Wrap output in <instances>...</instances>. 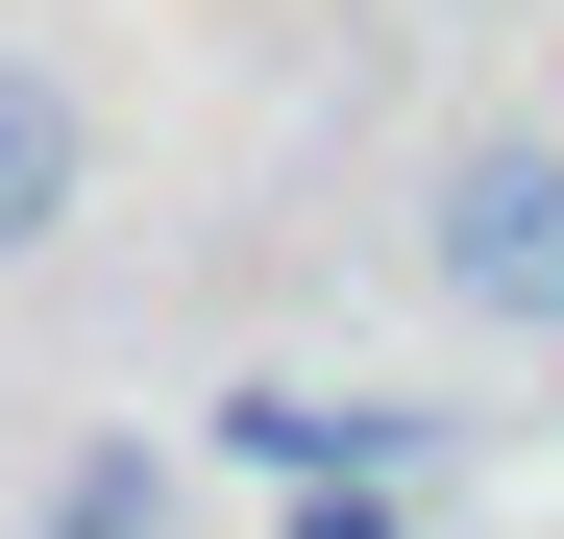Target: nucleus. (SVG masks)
I'll list each match as a JSON object with an SVG mask.
<instances>
[{
    "label": "nucleus",
    "mask_w": 564,
    "mask_h": 539,
    "mask_svg": "<svg viewBox=\"0 0 564 539\" xmlns=\"http://www.w3.org/2000/svg\"><path fill=\"white\" fill-rule=\"evenodd\" d=\"M442 319H491V343H564V123H491V147H442Z\"/></svg>",
    "instance_id": "obj_1"
},
{
    "label": "nucleus",
    "mask_w": 564,
    "mask_h": 539,
    "mask_svg": "<svg viewBox=\"0 0 564 539\" xmlns=\"http://www.w3.org/2000/svg\"><path fill=\"white\" fill-rule=\"evenodd\" d=\"M197 441H221V466H270V491H295V466H393V491H417L466 417H442V393H295V369H246Z\"/></svg>",
    "instance_id": "obj_2"
},
{
    "label": "nucleus",
    "mask_w": 564,
    "mask_h": 539,
    "mask_svg": "<svg viewBox=\"0 0 564 539\" xmlns=\"http://www.w3.org/2000/svg\"><path fill=\"white\" fill-rule=\"evenodd\" d=\"M74 221H99V99H74V74L0 25V270H50Z\"/></svg>",
    "instance_id": "obj_3"
},
{
    "label": "nucleus",
    "mask_w": 564,
    "mask_h": 539,
    "mask_svg": "<svg viewBox=\"0 0 564 539\" xmlns=\"http://www.w3.org/2000/svg\"><path fill=\"white\" fill-rule=\"evenodd\" d=\"M50 539H172V466H148V441H74V466H50Z\"/></svg>",
    "instance_id": "obj_4"
},
{
    "label": "nucleus",
    "mask_w": 564,
    "mask_h": 539,
    "mask_svg": "<svg viewBox=\"0 0 564 539\" xmlns=\"http://www.w3.org/2000/svg\"><path fill=\"white\" fill-rule=\"evenodd\" d=\"M270 539H417V491H393V466H295V515H270Z\"/></svg>",
    "instance_id": "obj_5"
}]
</instances>
